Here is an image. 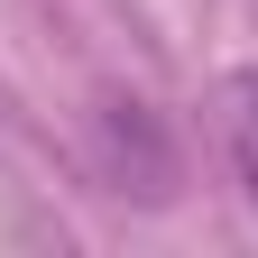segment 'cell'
<instances>
[{
    "label": "cell",
    "mask_w": 258,
    "mask_h": 258,
    "mask_svg": "<svg viewBox=\"0 0 258 258\" xmlns=\"http://www.w3.org/2000/svg\"><path fill=\"white\" fill-rule=\"evenodd\" d=\"M92 166L129 203H175V184H184V157L166 139V120L139 92H102V111H92Z\"/></svg>",
    "instance_id": "cell-1"
},
{
    "label": "cell",
    "mask_w": 258,
    "mask_h": 258,
    "mask_svg": "<svg viewBox=\"0 0 258 258\" xmlns=\"http://www.w3.org/2000/svg\"><path fill=\"white\" fill-rule=\"evenodd\" d=\"M212 139H221V166H231L240 203L258 212V64L212 83Z\"/></svg>",
    "instance_id": "cell-2"
}]
</instances>
